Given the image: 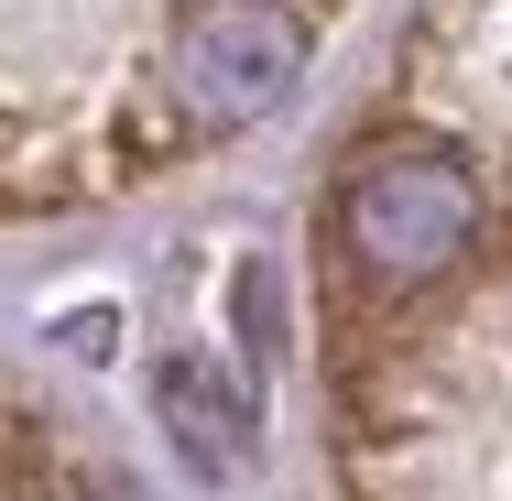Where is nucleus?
Segmentation results:
<instances>
[{
	"label": "nucleus",
	"mask_w": 512,
	"mask_h": 501,
	"mask_svg": "<svg viewBox=\"0 0 512 501\" xmlns=\"http://www.w3.org/2000/svg\"><path fill=\"white\" fill-rule=\"evenodd\" d=\"M316 22L295 0H186L164 33V142H229L306 88Z\"/></svg>",
	"instance_id": "f257e3e1"
},
{
	"label": "nucleus",
	"mask_w": 512,
	"mask_h": 501,
	"mask_svg": "<svg viewBox=\"0 0 512 501\" xmlns=\"http://www.w3.org/2000/svg\"><path fill=\"white\" fill-rule=\"evenodd\" d=\"M480 240V175L458 153H371L338 197V251L371 284H425Z\"/></svg>",
	"instance_id": "f03ea898"
},
{
	"label": "nucleus",
	"mask_w": 512,
	"mask_h": 501,
	"mask_svg": "<svg viewBox=\"0 0 512 501\" xmlns=\"http://www.w3.org/2000/svg\"><path fill=\"white\" fill-rule=\"evenodd\" d=\"M153 414H164V436H175V458H186L197 480H229V469L251 458L262 393H251L218 349H175V360L153 371Z\"/></svg>",
	"instance_id": "7ed1b4c3"
}]
</instances>
